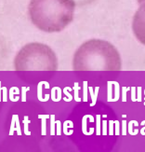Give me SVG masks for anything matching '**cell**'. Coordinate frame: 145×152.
I'll return each mask as SVG.
<instances>
[{
	"instance_id": "6da1fadb",
	"label": "cell",
	"mask_w": 145,
	"mask_h": 152,
	"mask_svg": "<svg viewBox=\"0 0 145 152\" xmlns=\"http://www.w3.org/2000/svg\"><path fill=\"white\" fill-rule=\"evenodd\" d=\"M29 15L39 30L47 33L63 30L74 19L75 0H31Z\"/></svg>"
},
{
	"instance_id": "7a4b0ae2",
	"label": "cell",
	"mask_w": 145,
	"mask_h": 152,
	"mask_svg": "<svg viewBox=\"0 0 145 152\" xmlns=\"http://www.w3.org/2000/svg\"><path fill=\"white\" fill-rule=\"evenodd\" d=\"M72 67L75 71H118L121 69V58L111 43L90 39L75 51Z\"/></svg>"
},
{
	"instance_id": "3957f363",
	"label": "cell",
	"mask_w": 145,
	"mask_h": 152,
	"mask_svg": "<svg viewBox=\"0 0 145 152\" xmlns=\"http://www.w3.org/2000/svg\"><path fill=\"white\" fill-rule=\"evenodd\" d=\"M17 71H56L57 57L49 46L41 43L25 45L15 57Z\"/></svg>"
},
{
	"instance_id": "277c9868",
	"label": "cell",
	"mask_w": 145,
	"mask_h": 152,
	"mask_svg": "<svg viewBox=\"0 0 145 152\" xmlns=\"http://www.w3.org/2000/svg\"><path fill=\"white\" fill-rule=\"evenodd\" d=\"M132 30L138 40L145 45V2L141 3L139 10L135 13Z\"/></svg>"
},
{
	"instance_id": "5b68a950",
	"label": "cell",
	"mask_w": 145,
	"mask_h": 152,
	"mask_svg": "<svg viewBox=\"0 0 145 152\" xmlns=\"http://www.w3.org/2000/svg\"><path fill=\"white\" fill-rule=\"evenodd\" d=\"M138 2H139L140 4H141V3L145 2V0H138Z\"/></svg>"
}]
</instances>
